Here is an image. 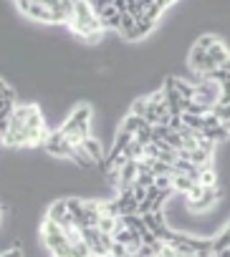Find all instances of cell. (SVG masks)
<instances>
[{
	"label": "cell",
	"instance_id": "6da1fadb",
	"mask_svg": "<svg viewBox=\"0 0 230 257\" xmlns=\"http://www.w3.org/2000/svg\"><path fill=\"white\" fill-rule=\"evenodd\" d=\"M71 31H73L79 38H84L86 43H94V41H99V38H101L104 26H101L99 16L94 13L91 3H84V0H81V3H76V13H73Z\"/></svg>",
	"mask_w": 230,
	"mask_h": 257
},
{
	"label": "cell",
	"instance_id": "7a4b0ae2",
	"mask_svg": "<svg viewBox=\"0 0 230 257\" xmlns=\"http://www.w3.org/2000/svg\"><path fill=\"white\" fill-rule=\"evenodd\" d=\"M26 134H28V147H36V144H46L48 139V128H46V121H43V113L36 103H31V113L26 118Z\"/></svg>",
	"mask_w": 230,
	"mask_h": 257
},
{
	"label": "cell",
	"instance_id": "3957f363",
	"mask_svg": "<svg viewBox=\"0 0 230 257\" xmlns=\"http://www.w3.org/2000/svg\"><path fill=\"white\" fill-rule=\"evenodd\" d=\"M18 11L23 13V16H28L31 21H36V23H56V18H53V11H51V6H48V0H43V3H31V0H18Z\"/></svg>",
	"mask_w": 230,
	"mask_h": 257
},
{
	"label": "cell",
	"instance_id": "277c9868",
	"mask_svg": "<svg viewBox=\"0 0 230 257\" xmlns=\"http://www.w3.org/2000/svg\"><path fill=\"white\" fill-rule=\"evenodd\" d=\"M99 21H101L104 31H117V33H119V26H122V13L117 11V3H114V0L106 6V11L99 16Z\"/></svg>",
	"mask_w": 230,
	"mask_h": 257
},
{
	"label": "cell",
	"instance_id": "5b68a950",
	"mask_svg": "<svg viewBox=\"0 0 230 257\" xmlns=\"http://www.w3.org/2000/svg\"><path fill=\"white\" fill-rule=\"evenodd\" d=\"M91 116H94V108H91L89 103L76 106V108H73V113H71V118L81 126V132H84L86 137H91V134H89V128H91Z\"/></svg>",
	"mask_w": 230,
	"mask_h": 257
},
{
	"label": "cell",
	"instance_id": "8992f818",
	"mask_svg": "<svg viewBox=\"0 0 230 257\" xmlns=\"http://www.w3.org/2000/svg\"><path fill=\"white\" fill-rule=\"evenodd\" d=\"M81 149L86 152V157L91 159V162H96L101 169H104V164H106V159H104V149H101V144H99V139H94V137H89V139H84V144H81Z\"/></svg>",
	"mask_w": 230,
	"mask_h": 257
},
{
	"label": "cell",
	"instance_id": "52a82bcc",
	"mask_svg": "<svg viewBox=\"0 0 230 257\" xmlns=\"http://www.w3.org/2000/svg\"><path fill=\"white\" fill-rule=\"evenodd\" d=\"M220 194H222V192H220L217 187H215V189H205V194H202L195 204H190V207H192L195 212H207V209H212V207L217 204Z\"/></svg>",
	"mask_w": 230,
	"mask_h": 257
},
{
	"label": "cell",
	"instance_id": "ba28073f",
	"mask_svg": "<svg viewBox=\"0 0 230 257\" xmlns=\"http://www.w3.org/2000/svg\"><path fill=\"white\" fill-rule=\"evenodd\" d=\"M144 126H147V118H139V116L129 113V116L122 121V126H119V128H122V132H127V134H132V137H137Z\"/></svg>",
	"mask_w": 230,
	"mask_h": 257
},
{
	"label": "cell",
	"instance_id": "9c48e42d",
	"mask_svg": "<svg viewBox=\"0 0 230 257\" xmlns=\"http://www.w3.org/2000/svg\"><path fill=\"white\" fill-rule=\"evenodd\" d=\"M170 6H172L170 0H147V16H144V18H149L152 23H157V18H160Z\"/></svg>",
	"mask_w": 230,
	"mask_h": 257
},
{
	"label": "cell",
	"instance_id": "30bf717a",
	"mask_svg": "<svg viewBox=\"0 0 230 257\" xmlns=\"http://www.w3.org/2000/svg\"><path fill=\"white\" fill-rule=\"evenodd\" d=\"M172 184H175V192H182V194H190L192 187L197 184L195 179L185 177V174H172Z\"/></svg>",
	"mask_w": 230,
	"mask_h": 257
},
{
	"label": "cell",
	"instance_id": "8fae6325",
	"mask_svg": "<svg viewBox=\"0 0 230 257\" xmlns=\"http://www.w3.org/2000/svg\"><path fill=\"white\" fill-rule=\"evenodd\" d=\"M155 31V23L149 21V18H144V21H139L137 23V28H134V36H132V41L129 43H137V41H142V38H147L149 33Z\"/></svg>",
	"mask_w": 230,
	"mask_h": 257
},
{
	"label": "cell",
	"instance_id": "7c38bea8",
	"mask_svg": "<svg viewBox=\"0 0 230 257\" xmlns=\"http://www.w3.org/2000/svg\"><path fill=\"white\" fill-rule=\"evenodd\" d=\"M197 184H202L205 189H215V187H217V172H215L212 167H205V169L200 172Z\"/></svg>",
	"mask_w": 230,
	"mask_h": 257
},
{
	"label": "cell",
	"instance_id": "4fadbf2b",
	"mask_svg": "<svg viewBox=\"0 0 230 257\" xmlns=\"http://www.w3.org/2000/svg\"><path fill=\"white\" fill-rule=\"evenodd\" d=\"M147 111H149V98L147 96H139V98L132 101V111L129 113H134L139 118H147Z\"/></svg>",
	"mask_w": 230,
	"mask_h": 257
},
{
	"label": "cell",
	"instance_id": "5bb4252c",
	"mask_svg": "<svg viewBox=\"0 0 230 257\" xmlns=\"http://www.w3.org/2000/svg\"><path fill=\"white\" fill-rule=\"evenodd\" d=\"M66 202H68V214L73 217L76 224H81L84 222V202L81 199H66Z\"/></svg>",
	"mask_w": 230,
	"mask_h": 257
},
{
	"label": "cell",
	"instance_id": "9a60e30c",
	"mask_svg": "<svg viewBox=\"0 0 230 257\" xmlns=\"http://www.w3.org/2000/svg\"><path fill=\"white\" fill-rule=\"evenodd\" d=\"M227 244H230V232H227V229H222L217 237H212V254L217 257V254H220Z\"/></svg>",
	"mask_w": 230,
	"mask_h": 257
},
{
	"label": "cell",
	"instance_id": "2e32d148",
	"mask_svg": "<svg viewBox=\"0 0 230 257\" xmlns=\"http://www.w3.org/2000/svg\"><path fill=\"white\" fill-rule=\"evenodd\" d=\"M215 41H217V38L210 36V33H207V36H200V38L195 41V48H200V51H210V48L215 46Z\"/></svg>",
	"mask_w": 230,
	"mask_h": 257
},
{
	"label": "cell",
	"instance_id": "e0dca14e",
	"mask_svg": "<svg viewBox=\"0 0 230 257\" xmlns=\"http://www.w3.org/2000/svg\"><path fill=\"white\" fill-rule=\"evenodd\" d=\"M202 194H205V187H202V184H195V187H192V192L187 194V202H190V204H195Z\"/></svg>",
	"mask_w": 230,
	"mask_h": 257
},
{
	"label": "cell",
	"instance_id": "ac0fdd59",
	"mask_svg": "<svg viewBox=\"0 0 230 257\" xmlns=\"http://www.w3.org/2000/svg\"><path fill=\"white\" fill-rule=\"evenodd\" d=\"M3 257H23V252H21V247L16 244V247H6Z\"/></svg>",
	"mask_w": 230,
	"mask_h": 257
},
{
	"label": "cell",
	"instance_id": "d6986e66",
	"mask_svg": "<svg viewBox=\"0 0 230 257\" xmlns=\"http://www.w3.org/2000/svg\"><path fill=\"white\" fill-rule=\"evenodd\" d=\"M217 257H230V244H227V247H225V249H222V252H220Z\"/></svg>",
	"mask_w": 230,
	"mask_h": 257
},
{
	"label": "cell",
	"instance_id": "ffe728a7",
	"mask_svg": "<svg viewBox=\"0 0 230 257\" xmlns=\"http://www.w3.org/2000/svg\"><path fill=\"white\" fill-rule=\"evenodd\" d=\"M222 126H225V128H227V132H230V121H227V123H222Z\"/></svg>",
	"mask_w": 230,
	"mask_h": 257
},
{
	"label": "cell",
	"instance_id": "44dd1931",
	"mask_svg": "<svg viewBox=\"0 0 230 257\" xmlns=\"http://www.w3.org/2000/svg\"><path fill=\"white\" fill-rule=\"evenodd\" d=\"M225 229H227V232H230V224H227V227H225Z\"/></svg>",
	"mask_w": 230,
	"mask_h": 257
}]
</instances>
